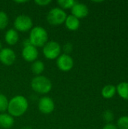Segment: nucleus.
I'll use <instances>...</instances> for the list:
<instances>
[{"instance_id": "nucleus-20", "label": "nucleus", "mask_w": 128, "mask_h": 129, "mask_svg": "<svg viewBox=\"0 0 128 129\" xmlns=\"http://www.w3.org/2000/svg\"><path fill=\"white\" fill-rule=\"evenodd\" d=\"M8 103L9 101L7 98V97L3 94H0V113H5L6 110H8Z\"/></svg>"}, {"instance_id": "nucleus-25", "label": "nucleus", "mask_w": 128, "mask_h": 129, "mask_svg": "<svg viewBox=\"0 0 128 129\" xmlns=\"http://www.w3.org/2000/svg\"><path fill=\"white\" fill-rule=\"evenodd\" d=\"M103 129H118L117 126L112 123H107L103 128Z\"/></svg>"}, {"instance_id": "nucleus-21", "label": "nucleus", "mask_w": 128, "mask_h": 129, "mask_svg": "<svg viewBox=\"0 0 128 129\" xmlns=\"http://www.w3.org/2000/svg\"><path fill=\"white\" fill-rule=\"evenodd\" d=\"M118 129H128V116H124L118 119L117 122Z\"/></svg>"}, {"instance_id": "nucleus-27", "label": "nucleus", "mask_w": 128, "mask_h": 129, "mask_svg": "<svg viewBox=\"0 0 128 129\" xmlns=\"http://www.w3.org/2000/svg\"><path fill=\"white\" fill-rule=\"evenodd\" d=\"M3 48H2V43H1V42H0V51Z\"/></svg>"}, {"instance_id": "nucleus-5", "label": "nucleus", "mask_w": 128, "mask_h": 129, "mask_svg": "<svg viewBox=\"0 0 128 129\" xmlns=\"http://www.w3.org/2000/svg\"><path fill=\"white\" fill-rule=\"evenodd\" d=\"M44 56L48 60H55L61 54V46L56 41H48L42 49Z\"/></svg>"}, {"instance_id": "nucleus-3", "label": "nucleus", "mask_w": 128, "mask_h": 129, "mask_svg": "<svg viewBox=\"0 0 128 129\" xmlns=\"http://www.w3.org/2000/svg\"><path fill=\"white\" fill-rule=\"evenodd\" d=\"M31 88L38 94H45L51 91L52 83L51 81L45 76H35L31 81Z\"/></svg>"}, {"instance_id": "nucleus-13", "label": "nucleus", "mask_w": 128, "mask_h": 129, "mask_svg": "<svg viewBox=\"0 0 128 129\" xmlns=\"http://www.w3.org/2000/svg\"><path fill=\"white\" fill-rule=\"evenodd\" d=\"M14 124V117L8 113H0V128L4 129H9L13 127Z\"/></svg>"}, {"instance_id": "nucleus-19", "label": "nucleus", "mask_w": 128, "mask_h": 129, "mask_svg": "<svg viewBox=\"0 0 128 129\" xmlns=\"http://www.w3.org/2000/svg\"><path fill=\"white\" fill-rule=\"evenodd\" d=\"M9 23V18L8 14L3 11H0V30L5 29Z\"/></svg>"}, {"instance_id": "nucleus-10", "label": "nucleus", "mask_w": 128, "mask_h": 129, "mask_svg": "<svg viewBox=\"0 0 128 129\" xmlns=\"http://www.w3.org/2000/svg\"><path fill=\"white\" fill-rule=\"evenodd\" d=\"M22 57L27 62H34L38 57V51L35 46L29 45L23 48Z\"/></svg>"}, {"instance_id": "nucleus-1", "label": "nucleus", "mask_w": 128, "mask_h": 129, "mask_svg": "<svg viewBox=\"0 0 128 129\" xmlns=\"http://www.w3.org/2000/svg\"><path fill=\"white\" fill-rule=\"evenodd\" d=\"M28 107L27 99L23 95H16L9 101L8 112L12 117H20L25 114Z\"/></svg>"}, {"instance_id": "nucleus-8", "label": "nucleus", "mask_w": 128, "mask_h": 129, "mask_svg": "<svg viewBox=\"0 0 128 129\" xmlns=\"http://www.w3.org/2000/svg\"><path fill=\"white\" fill-rule=\"evenodd\" d=\"M38 107L39 111L45 115L51 114L55 109V104L54 101L49 97H42L38 101Z\"/></svg>"}, {"instance_id": "nucleus-22", "label": "nucleus", "mask_w": 128, "mask_h": 129, "mask_svg": "<svg viewBox=\"0 0 128 129\" xmlns=\"http://www.w3.org/2000/svg\"><path fill=\"white\" fill-rule=\"evenodd\" d=\"M103 119L108 123H111V122L114 119V114L111 110H106L103 114Z\"/></svg>"}, {"instance_id": "nucleus-16", "label": "nucleus", "mask_w": 128, "mask_h": 129, "mask_svg": "<svg viewBox=\"0 0 128 129\" xmlns=\"http://www.w3.org/2000/svg\"><path fill=\"white\" fill-rule=\"evenodd\" d=\"M116 92L124 100H128V82H123L116 87Z\"/></svg>"}, {"instance_id": "nucleus-15", "label": "nucleus", "mask_w": 128, "mask_h": 129, "mask_svg": "<svg viewBox=\"0 0 128 129\" xmlns=\"http://www.w3.org/2000/svg\"><path fill=\"white\" fill-rule=\"evenodd\" d=\"M116 93V87L112 85H105L102 91L101 94L106 99H111L112 98Z\"/></svg>"}, {"instance_id": "nucleus-14", "label": "nucleus", "mask_w": 128, "mask_h": 129, "mask_svg": "<svg viewBox=\"0 0 128 129\" xmlns=\"http://www.w3.org/2000/svg\"><path fill=\"white\" fill-rule=\"evenodd\" d=\"M66 27L70 31H75L80 26V20L73 15H67L66 20L64 22Z\"/></svg>"}, {"instance_id": "nucleus-23", "label": "nucleus", "mask_w": 128, "mask_h": 129, "mask_svg": "<svg viewBox=\"0 0 128 129\" xmlns=\"http://www.w3.org/2000/svg\"><path fill=\"white\" fill-rule=\"evenodd\" d=\"M72 49H73V46H72V45L71 43H69V42L65 44L64 46H63V51H64V54H69H69L72 51Z\"/></svg>"}, {"instance_id": "nucleus-9", "label": "nucleus", "mask_w": 128, "mask_h": 129, "mask_svg": "<svg viewBox=\"0 0 128 129\" xmlns=\"http://www.w3.org/2000/svg\"><path fill=\"white\" fill-rule=\"evenodd\" d=\"M16 60L15 52L9 48H3L0 51V62L6 66L12 65Z\"/></svg>"}, {"instance_id": "nucleus-7", "label": "nucleus", "mask_w": 128, "mask_h": 129, "mask_svg": "<svg viewBox=\"0 0 128 129\" xmlns=\"http://www.w3.org/2000/svg\"><path fill=\"white\" fill-rule=\"evenodd\" d=\"M57 66L60 70L69 72L74 67V60L70 55L62 54L57 59Z\"/></svg>"}, {"instance_id": "nucleus-11", "label": "nucleus", "mask_w": 128, "mask_h": 129, "mask_svg": "<svg viewBox=\"0 0 128 129\" xmlns=\"http://www.w3.org/2000/svg\"><path fill=\"white\" fill-rule=\"evenodd\" d=\"M71 13L72 15L80 20L88 16L89 13V9L85 4L76 2V3L71 8Z\"/></svg>"}, {"instance_id": "nucleus-26", "label": "nucleus", "mask_w": 128, "mask_h": 129, "mask_svg": "<svg viewBox=\"0 0 128 129\" xmlns=\"http://www.w3.org/2000/svg\"><path fill=\"white\" fill-rule=\"evenodd\" d=\"M27 1H15V2H17V3H25Z\"/></svg>"}, {"instance_id": "nucleus-6", "label": "nucleus", "mask_w": 128, "mask_h": 129, "mask_svg": "<svg viewBox=\"0 0 128 129\" xmlns=\"http://www.w3.org/2000/svg\"><path fill=\"white\" fill-rule=\"evenodd\" d=\"M14 29L17 32H28L31 30L33 26V22L32 18L26 14H20L17 16L14 22Z\"/></svg>"}, {"instance_id": "nucleus-4", "label": "nucleus", "mask_w": 128, "mask_h": 129, "mask_svg": "<svg viewBox=\"0 0 128 129\" xmlns=\"http://www.w3.org/2000/svg\"><path fill=\"white\" fill-rule=\"evenodd\" d=\"M67 17L64 10L60 8H54L51 9L47 15L48 22L52 26H59L64 23Z\"/></svg>"}, {"instance_id": "nucleus-2", "label": "nucleus", "mask_w": 128, "mask_h": 129, "mask_svg": "<svg viewBox=\"0 0 128 129\" xmlns=\"http://www.w3.org/2000/svg\"><path fill=\"white\" fill-rule=\"evenodd\" d=\"M29 40L31 45L35 48L43 47L48 42V33L42 26H37L32 27L29 33Z\"/></svg>"}, {"instance_id": "nucleus-24", "label": "nucleus", "mask_w": 128, "mask_h": 129, "mask_svg": "<svg viewBox=\"0 0 128 129\" xmlns=\"http://www.w3.org/2000/svg\"><path fill=\"white\" fill-rule=\"evenodd\" d=\"M51 2V0H35V3L39 6H47Z\"/></svg>"}, {"instance_id": "nucleus-12", "label": "nucleus", "mask_w": 128, "mask_h": 129, "mask_svg": "<svg viewBox=\"0 0 128 129\" xmlns=\"http://www.w3.org/2000/svg\"><path fill=\"white\" fill-rule=\"evenodd\" d=\"M5 41L9 45H14L19 41L18 32L14 29H9L5 34Z\"/></svg>"}, {"instance_id": "nucleus-17", "label": "nucleus", "mask_w": 128, "mask_h": 129, "mask_svg": "<svg viewBox=\"0 0 128 129\" xmlns=\"http://www.w3.org/2000/svg\"><path fill=\"white\" fill-rule=\"evenodd\" d=\"M31 70L35 75L40 76L45 70V63L41 60H36L35 61L32 62L31 66Z\"/></svg>"}, {"instance_id": "nucleus-18", "label": "nucleus", "mask_w": 128, "mask_h": 129, "mask_svg": "<svg viewBox=\"0 0 128 129\" xmlns=\"http://www.w3.org/2000/svg\"><path fill=\"white\" fill-rule=\"evenodd\" d=\"M76 3L75 0H58L57 4L61 9H71Z\"/></svg>"}]
</instances>
